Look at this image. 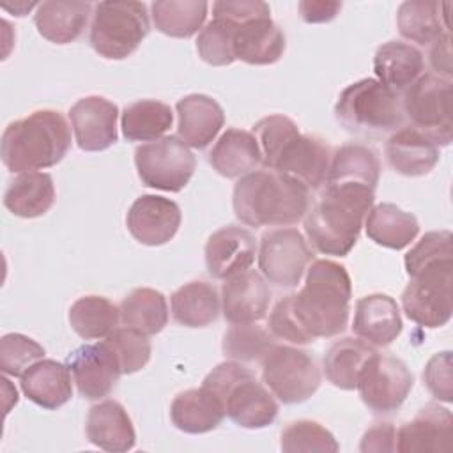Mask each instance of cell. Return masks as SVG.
I'll return each mask as SVG.
<instances>
[{
	"label": "cell",
	"instance_id": "obj_7",
	"mask_svg": "<svg viewBox=\"0 0 453 453\" xmlns=\"http://www.w3.org/2000/svg\"><path fill=\"white\" fill-rule=\"evenodd\" d=\"M150 30L143 2H99L94 5L90 23V46L103 58L122 60L129 57Z\"/></svg>",
	"mask_w": 453,
	"mask_h": 453
},
{
	"label": "cell",
	"instance_id": "obj_1",
	"mask_svg": "<svg viewBox=\"0 0 453 453\" xmlns=\"http://www.w3.org/2000/svg\"><path fill=\"white\" fill-rule=\"evenodd\" d=\"M232 207L248 226H288L306 216L310 189L290 175L255 170L235 182Z\"/></svg>",
	"mask_w": 453,
	"mask_h": 453
},
{
	"label": "cell",
	"instance_id": "obj_37",
	"mask_svg": "<svg viewBox=\"0 0 453 453\" xmlns=\"http://www.w3.org/2000/svg\"><path fill=\"white\" fill-rule=\"evenodd\" d=\"M375 352L373 345L361 338H342L336 340L324 356L326 379L345 391L356 389L357 377L366 359Z\"/></svg>",
	"mask_w": 453,
	"mask_h": 453
},
{
	"label": "cell",
	"instance_id": "obj_19",
	"mask_svg": "<svg viewBox=\"0 0 453 453\" xmlns=\"http://www.w3.org/2000/svg\"><path fill=\"white\" fill-rule=\"evenodd\" d=\"M271 303V290L265 278L257 271H242L225 280L221 287L223 317L230 324L258 322L265 317Z\"/></svg>",
	"mask_w": 453,
	"mask_h": 453
},
{
	"label": "cell",
	"instance_id": "obj_36",
	"mask_svg": "<svg viewBox=\"0 0 453 453\" xmlns=\"http://www.w3.org/2000/svg\"><path fill=\"white\" fill-rule=\"evenodd\" d=\"M120 322L124 327L138 331L145 336L157 334L168 322L166 297L154 288H133L120 303Z\"/></svg>",
	"mask_w": 453,
	"mask_h": 453
},
{
	"label": "cell",
	"instance_id": "obj_16",
	"mask_svg": "<svg viewBox=\"0 0 453 453\" xmlns=\"http://www.w3.org/2000/svg\"><path fill=\"white\" fill-rule=\"evenodd\" d=\"M69 119L81 150L99 152L111 147L119 138V106L103 96L78 99L69 110Z\"/></svg>",
	"mask_w": 453,
	"mask_h": 453
},
{
	"label": "cell",
	"instance_id": "obj_44",
	"mask_svg": "<svg viewBox=\"0 0 453 453\" xmlns=\"http://www.w3.org/2000/svg\"><path fill=\"white\" fill-rule=\"evenodd\" d=\"M251 133L258 142L262 152V165L271 170L281 149L301 131L292 119L285 115H269L260 119L253 126Z\"/></svg>",
	"mask_w": 453,
	"mask_h": 453
},
{
	"label": "cell",
	"instance_id": "obj_5",
	"mask_svg": "<svg viewBox=\"0 0 453 453\" xmlns=\"http://www.w3.org/2000/svg\"><path fill=\"white\" fill-rule=\"evenodd\" d=\"M202 386L218 396L225 416L242 428H265L278 416L274 396L237 361L219 363L205 375Z\"/></svg>",
	"mask_w": 453,
	"mask_h": 453
},
{
	"label": "cell",
	"instance_id": "obj_41",
	"mask_svg": "<svg viewBox=\"0 0 453 453\" xmlns=\"http://www.w3.org/2000/svg\"><path fill=\"white\" fill-rule=\"evenodd\" d=\"M274 345V336L269 329L248 322V324H232L223 334V354L234 361L251 363L262 361V357Z\"/></svg>",
	"mask_w": 453,
	"mask_h": 453
},
{
	"label": "cell",
	"instance_id": "obj_30",
	"mask_svg": "<svg viewBox=\"0 0 453 453\" xmlns=\"http://www.w3.org/2000/svg\"><path fill=\"white\" fill-rule=\"evenodd\" d=\"M425 67L423 53L402 41H388L380 44L373 57V71L377 80L395 90L396 94L405 90Z\"/></svg>",
	"mask_w": 453,
	"mask_h": 453
},
{
	"label": "cell",
	"instance_id": "obj_17",
	"mask_svg": "<svg viewBox=\"0 0 453 453\" xmlns=\"http://www.w3.org/2000/svg\"><path fill=\"white\" fill-rule=\"evenodd\" d=\"M331 157L326 140L299 133L281 149L271 170L297 179L308 189H319L326 184Z\"/></svg>",
	"mask_w": 453,
	"mask_h": 453
},
{
	"label": "cell",
	"instance_id": "obj_10",
	"mask_svg": "<svg viewBox=\"0 0 453 453\" xmlns=\"http://www.w3.org/2000/svg\"><path fill=\"white\" fill-rule=\"evenodd\" d=\"M134 166L142 184L177 193L193 177L196 157L179 136L170 134L136 147Z\"/></svg>",
	"mask_w": 453,
	"mask_h": 453
},
{
	"label": "cell",
	"instance_id": "obj_28",
	"mask_svg": "<svg viewBox=\"0 0 453 453\" xmlns=\"http://www.w3.org/2000/svg\"><path fill=\"white\" fill-rule=\"evenodd\" d=\"M209 163L219 175L241 179L262 165V152L251 131L228 127L211 149Z\"/></svg>",
	"mask_w": 453,
	"mask_h": 453
},
{
	"label": "cell",
	"instance_id": "obj_8",
	"mask_svg": "<svg viewBox=\"0 0 453 453\" xmlns=\"http://www.w3.org/2000/svg\"><path fill=\"white\" fill-rule=\"evenodd\" d=\"M400 104L412 127L428 136L437 147L449 145L453 136L451 80L425 73L403 90Z\"/></svg>",
	"mask_w": 453,
	"mask_h": 453
},
{
	"label": "cell",
	"instance_id": "obj_32",
	"mask_svg": "<svg viewBox=\"0 0 453 453\" xmlns=\"http://www.w3.org/2000/svg\"><path fill=\"white\" fill-rule=\"evenodd\" d=\"M55 202V184L46 172H25L14 177L5 193L4 205L19 218H39Z\"/></svg>",
	"mask_w": 453,
	"mask_h": 453
},
{
	"label": "cell",
	"instance_id": "obj_53",
	"mask_svg": "<svg viewBox=\"0 0 453 453\" xmlns=\"http://www.w3.org/2000/svg\"><path fill=\"white\" fill-rule=\"evenodd\" d=\"M430 65L434 67L435 74L451 80V50H449V32L441 35L435 42L430 44Z\"/></svg>",
	"mask_w": 453,
	"mask_h": 453
},
{
	"label": "cell",
	"instance_id": "obj_39",
	"mask_svg": "<svg viewBox=\"0 0 453 453\" xmlns=\"http://www.w3.org/2000/svg\"><path fill=\"white\" fill-rule=\"evenodd\" d=\"M120 308L103 296H83L69 308V324L83 340H101L117 329Z\"/></svg>",
	"mask_w": 453,
	"mask_h": 453
},
{
	"label": "cell",
	"instance_id": "obj_22",
	"mask_svg": "<svg viewBox=\"0 0 453 453\" xmlns=\"http://www.w3.org/2000/svg\"><path fill=\"white\" fill-rule=\"evenodd\" d=\"M388 165L402 175L421 177L439 161V147L412 126H402L389 134L384 145Z\"/></svg>",
	"mask_w": 453,
	"mask_h": 453
},
{
	"label": "cell",
	"instance_id": "obj_42",
	"mask_svg": "<svg viewBox=\"0 0 453 453\" xmlns=\"http://www.w3.org/2000/svg\"><path fill=\"white\" fill-rule=\"evenodd\" d=\"M280 448L287 453L297 451H319V453H336L340 444L334 435L317 421L297 419L288 423L281 432Z\"/></svg>",
	"mask_w": 453,
	"mask_h": 453
},
{
	"label": "cell",
	"instance_id": "obj_6",
	"mask_svg": "<svg viewBox=\"0 0 453 453\" xmlns=\"http://www.w3.org/2000/svg\"><path fill=\"white\" fill-rule=\"evenodd\" d=\"M334 117L349 133L370 138L396 131L403 120L398 94L375 78L345 87L334 104Z\"/></svg>",
	"mask_w": 453,
	"mask_h": 453
},
{
	"label": "cell",
	"instance_id": "obj_34",
	"mask_svg": "<svg viewBox=\"0 0 453 453\" xmlns=\"http://www.w3.org/2000/svg\"><path fill=\"white\" fill-rule=\"evenodd\" d=\"M365 228L375 244L389 250H403L416 239L419 223L414 214L395 203H379L366 214Z\"/></svg>",
	"mask_w": 453,
	"mask_h": 453
},
{
	"label": "cell",
	"instance_id": "obj_15",
	"mask_svg": "<svg viewBox=\"0 0 453 453\" xmlns=\"http://www.w3.org/2000/svg\"><path fill=\"white\" fill-rule=\"evenodd\" d=\"M180 219V207L173 200L159 195H142L131 203L126 226L140 244L161 246L173 239Z\"/></svg>",
	"mask_w": 453,
	"mask_h": 453
},
{
	"label": "cell",
	"instance_id": "obj_26",
	"mask_svg": "<svg viewBox=\"0 0 453 453\" xmlns=\"http://www.w3.org/2000/svg\"><path fill=\"white\" fill-rule=\"evenodd\" d=\"M23 395L35 405L55 411L67 403L73 396L71 370L55 359H39L19 380Z\"/></svg>",
	"mask_w": 453,
	"mask_h": 453
},
{
	"label": "cell",
	"instance_id": "obj_43",
	"mask_svg": "<svg viewBox=\"0 0 453 453\" xmlns=\"http://www.w3.org/2000/svg\"><path fill=\"white\" fill-rule=\"evenodd\" d=\"M234 30L235 27L228 21L212 18L196 37V51L200 58L211 65L234 64Z\"/></svg>",
	"mask_w": 453,
	"mask_h": 453
},
{
	"label": "cell",
	"instance_id": "obj_20",
	"mask_svg": "<svg viewBox=\"0 0 453 453\" xmlns=\"http://www.w3.org/2000/svg\"><path fill=\"white\" fill-rule=\"evenodd\" d=\"M451 439V412L437 403H426L411 421L396 430V451H449Z\"/></svg>",
	"mask_w": 453,
	"mask_h": 453
},
{
	"label": "cell",
	"instance_id": "obj_4",
	"mask_svg": "<svg viewBox=\"0 0 453 453\" xmlns=\"http://www.w3.org/2000/svg\"><path fill=\"white\" fill-rule=\"evenodd\" d=\"M350 297L347 269L333 260H313L303 288L294 294V310L313 340L331 338L347 327Z\"/></svg>",
	"mask_w": 453,
	"mask_h": 453
},
{
	"label": "cell",
	"instance_id": "obj_51",
	"mask_svg": "<svg viewBox=\"0 0 453 453\" xmlns=\"http://www.w3.org/2000/svg\"><path fill=\"white\" fill-rule=\"evenodd\" d=\"M396 449V428L389 421H379L372 425L361 439L359 451H395Z\"/></svg>",
	"mask_w": 453,
	"mask_h": 453
},
{
	"label": "cell",
	"instance_id": "obj_24",
	"mask_svg": "<svg viewBox=\"0 0 453 453\" xmlns=\"http://www.w3.org/2000/svg\"><path fill=\"white\" fill-rule=\"evenodd\" d=\"M87 439L113 453H124L134 448L136 434L127 411L117 400H103L90 407L85 423Z\"/></svg>",
	"mask_w": 453,
	"mask_h": 453
},
{
	"label": "cell",
	"instance_id": "obj_40",
	"mask_svg": "<svg viewBox=\"0 0 453 453\" xmlns=\"http://www.w3.org/2000/svg\"><path fill=\"white\" fill-rule=\"evenodd\" d=\"M207 9L209 4L205 0H157L150 4L156 28L179 39H188L202 28Z\"/></svg>",
	"mask_w": 453,
	"mask_h": 453
},
{
	"label": "cell",
	"instance_id": "obj_33",
	"mask_svg": "<svg viewBox=\"0 0 453 453\" xmlns=\"http://www.w3.org/2000/svg\"><path fill=\"white\" fill-rule=\"evenodd\" d=\"M172 317L186 327H205L212 324L221 308V297L212 283L195 280L179 287L172 297Z\"/></svg>",
	"mask_w": 453,
	"mask_h": 453
},
{
	"label": "cell",
	"instance_id": "obj_14",
	"mask_svg": "<svg viewBox=\"0 0 453 453\" xmlns=\"http://www.w3.org/2000/svg\"><path fill=\"white\" fill-rule=\"evenodd\" d=\"M78 393L87 400H99L111 393L122 375L119 359L106 340L85 343L67 357Z\"/></svg>",
	"mask_w": 453,
	"mask_h": 453
},
{
	"label": "cell",
	"instance_id": "obj_27",
	"mask_svg": "<svg viewBox=\"0 0 453 453\" xmlns=\"http://www.w3.org/2000/svg\"><path fill=\"white\" fill-rule=\"evenodd\" d=\"M92 9L90 2L48 0L37 4L34 23L37 32L50 42L69 44L83 34Z\"/></svg>",
	"mask_w": 453,
	"mask_h": 453
},
{
	"label": "cell",
	"instance_id": "obj_46",
	"mask_svg": "<svg viewBox=\"0 0 453 453\" xmlns=\"http://www.w3.org/2000/svg\"><path fill=\"white\" fill-rule=\"evenodd\" d=\"M42 356L44 347L21 333H7L0 340V370L5 375L21 377Z\"/></svg>",
	"mask_w": 453,
	"mask_h": 453
},
{
	"label": "cell",
	"instance_id": "obj_3",
	"mask_svg": "<svg viewBox=\"0 0 453 453\" xmlns=\"http://www.w3.org/2000/svg\"><path fill=\"white\" fill-rule=\"evenodd\" d=\"M71 147V129L57 110H35L11 122L0 140V157L12 173L55 166Z\"/></svg>",
	"mask_w": 453,
	"mask_h": 453
},
{
	"label": "cell",
	"instance_id": "obj_13",
	"mask_svg": "<svg viewBox=\"0 0 453 453\" xmlns=\"http://www.w3.org/2000/svg\"><path fill=\"white\" fill-rule=\"evenodd\" d=\"M311 260L313 251L296 228H274L260 237L258 267L264 278L276 287H296Z\"/></svg>",
	"mask_w": 453,
	"mask_h": 453
},
{
	"label": "cell",
	"instance_id": "obj_18",
	"mask_svg": "<svg viewBox=\"0 0 453 453\" xmlns=\"http://www.w3.org/2000/svg\"><path fill=\"white\" fill-rule=\"evenodd\" d=\"M255 235L237 225H226L212 232L205 242L207 273L216 280H226L248 271L255 260Z\"/></svg>",
	"mask_w": 453,
	"mask_h": 453
},
{
	"label": "cell",
	"instance_id": "obj_50",
	"mask_svg": "<svg viewBox=\"0 0 453 453\" xmlns=\"http://www.w3.org/2000/svg\"><path fill=\"white\" fill-rule=\"evenodd\" d=\"M271 9L262 0H219L212 4V18L237 27L258 16H269Z\"/></svg>",
	"mask_w": 453,
	"mask_h": 453
},
{
	"label": "cell",
	"instance_id": "obj_25",
	"mask_svg": "<svg viewBox=\"0 0 453 453\" xmlns=\"http://www.w3.org/2000/svg\"><path fill=\"white\" fill-rule=\"evenodd\" d=\"M285 34L269 16L253 18L234 30V55L251 65H267L285 51Z\"/></svg>",
	"mask_w": 453,
	"mask_h": 453
},
{
	"label": "cell",
	"instance_id": "obj_35",
	"mask_svg": "<svg viewBox=\"0 0 453 453\" xmlns=\"http://www.w3.org/2000/svg\"><path fill=\"white\" fill-rule=\"evenodd\" d=\"M442 5L432 0H409L400 4L396 12V27L402 37L411 42L428 46L441 35L449 32L448 14Z\"/></svg>",
	"mask_w": 453,
	"mask_h": 453
},
{
	"label": "cell",
	"instance_id": "obj_47",
	"mask_svg": "<svg viewBox=\"0 0 453 453\" xmlns=\"http://www.w3.org/2000/svg\"><path fill=\"white\" fill-rule=\"evenodd\" d=\"M104 340L113 349L122 375L142 370L150 359V342L145 334L138 331H133L129 327H117Z\"/></svg>",
	"mask_w": 453,
	"mask_h": 453
},
{
	"label": "cell",
	"instance_id": "obj_45",
	"mask_svg": "<svg viewBox=\"0 0 453 453\" xmlns=\"http://www.w3.org/2000/svg\"><path fill=\"white\" fill-rule=\"evenodd\" d=\"M451 264V232L432 230L426 232L405 255V271L409 276L423 269Z\"/></svg>",
	"mask_w": 453,
	"mask_h": 453
},
{
	"label": "cell",
	"instance_id": "obj_21",
	"mask_svg": "<svg viewBox=\"0 0 453 453\" xmlns=\"http://www.w3.org/2000/svg\"><path fill=\"white\" fill-rule=\"evenodd\" d=\"M352 331L370 345H391L402 333V317L396 301L388 294H370L357 299Z\"/></svg>",
	"mask_w": 453,
	"mask_h": 453
},
{
	"label": "cell",
	"instance_id": "obj_9",
	"mask_svg": "<svg viewBox=\"0 0 453 453\" xmlns=\"http://www.w3.org/2000/svg\"><path fill=\"white\" fill-rule=\"evenodd\" d=\"M260 363L264 384L287 405L308 400L320 386V370L308 350L274 343Z\"/></svg>",
	"mask_w": 453,
	"mask_h": 453
},
{
	"label": "cell",
	"instance_id": "obj_52",
	"mask_svg": "<svg viewBox=\"0 0 453 453\" xmlns=\"http://www.w3.org/2000/svg\"><path fill=\"white\" fill-rule=\"evenodd\" d=\"M299 14L306 23H326L336 18L342 9V2L334 0H301Z\"/></svg>",
	"mask_w": 453,
	"mask_h": 453
},
{
	"label": "cell",
	"instance_id": "obj_48",
	"mask_svg": "<svg viewBox=\"0 0 453 453\" xmlns=\"http://www.w3.org/2000/svg\"><path fill=\"white\" fill-rule=\"evenodd\" d=\"M269 331L274 338H281V340H287V342L297 343V345L315 342L311 338V334L304 329V326L301 324V320L294 310V294L281 297L274 304V308L269 315Z\"/></svg>",
	"mask_w": 453,
	"mask_h": 453
},
{
	"label": "cell",
	"instance_id": "obj_2",
	"mask_svg": "<svg viewBox=\"0 0 453 453\" xmlns=\"http://www.w3.org/2000/svg\"><path fill=\"white\" fill-rule=\"evenodd\" d=\"M373 200L375 189L363 184L326 186L319 202L304 216V232L311 246L324 255H349Z\"/></svg>",
	"mask_w": 453,
	"mask_h": 453
},
{
	"label": "cell",
	"instance_id": "obj_12",
	"mask_svg": "<svg viewBox=\"0 0 453 453\" xmlns=\"http://www.w3.org/2000/svg\"><path fill=\"white\" fill-rule=\"evenodd\" d=\"M453 264L434 265L411 276L402 292V308L409 320L423 327H441L451 319Z\"/></svg>",
	"mask_w": 453,
	"mask_h": 453
},
{
	"label": "cell",
	"instance_id": "obj_23",
	"mask_svg": "<svg viewBox=\"0 0 453 453\" xmlns=\"http://www.w3.org/2000/svg\"><path fill=\"white\" fill-rule=\"evenodd\" d=\"M175 110L179 138L193 149H205L225 124L221 104L205 94L184 96L177 101Z\"/></svg>",
	"mask_w": 453,
	"mask_h": 453
},
{
	"label": "cell",
	"instance_id": "obj_49",
	"mask_svg": "<svg viewBox=\"0 0 453 453\" xmlns=\"http://www.w3.org/2000/svg\"><path fill=\"white\" fill-rule=\"evenodd\" d=\"M423 384L432 396L442 402L453 400V382H451V352L444 350L432 356L423 370Z\"/></svg>",
	"mask_w": 453,
	"mask_h": 453
},
{
	"label": "cell",
	"instance_id": "obj_38",
	"mask_svg": "<svg viewBox=\"0 0 453 453\" xmlns=\"http://www.w3.org/2000/svg\"><path fill=\"white\" fill-rule=\"evenodd\" d=\"M173 122L170 104L157 99H140L127 104L120 117L122 134L129 142H154L161 138Z\"/></svg>",
	"mask_w": 453,
	"mask_h": 453
},
{
	"label": "cell",
	"instance_id": "obj_31",
	"mask_svg": "<svg viewBox=\"0 0 453 453\" xmlns=\"http://www.w3.org/2000/svg\"><path fill=\"white\" fill-rule=\"evenodd\" d=\"M379 177L380 161L377 152L365 143L349 142L334 150L324 186L363 184L375 189Z\"/></svg>",
	"mask_w": 453,
	"mask_h": 453
},
{
	"label": "cell",
	"instance_id": "obj_11",
	"mask_svg": "<svg viewBox=\"0 0 453 453\" xmlns=\"http://www.w3.org/2000/svg\"><path fill=\"white\" fill-rule=\"evenodd\" d=\"M412 386L414 375L402 359L375 350L361 368L356 389L370 411L389 414L405 402Z\"/></svg>",
	"mask_w": 453,
	"mask_h": 453
},
{
	"label": "cell",
	"instance_id": "obj_29",
	"mask_svg": "<svg viewBox=\"0 0 453 453\" xmlns=\"http://www.w3.org/2000/svg\"><path fill=\"white\" fill-rule=\"evenodd\" d=\"M170 418L175 428L186 434H205L214 430L225 418V411L218 396L207 388H193L180 391L172 405Z\"/></svg>",
	"mask_w": 453,
	"mask_h": 453
}]
</instances>
